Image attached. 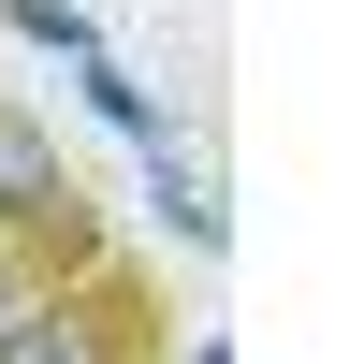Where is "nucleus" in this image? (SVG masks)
<instances>
[{
    "instance_id": "obj_1",
    "label": "nucleus",
    "mask_w": 364,
    "mask_h": 364,
    "mask_svg": "<svg viewBox=\"0 0 364 364\" xmlns=\"http://www.w3.org/2000/svg\"><path fill=\"white\" fill-rule=\"evenodd\" d=\"M0 248H15V277H87L102 262V219H87L58 132L15 117V102H0Z\"/></svg>"
},
{
    "instance_id": "obj_4",
    "label": "nucleus",
    "mask_w": 364,
    "mask_h": 364,
    "mask_svg": "<svg viewBox=\"0 0 364 364\" xmlns=\"http://www.w3.org/2000/svg\"><path fill=\"white\" fill-rule=\"evenodd\" d=\"M15 291H29V277H15V248H0V306H15Z\"/></svg>"
},
{
    "instance_id": "obj_3",
    "label": "nucleus",
    "mask_w": 364,
    "mask_h": 364,
    "mask_svg": "<svg viewBox=\"0 0 364 364\" xmlns=\"http://www.w3.org/2000/svg\"><path fill=\"white\" fill-rule=\"evenodd\" d=\"M0 15H15L29 44H58V58H87V15H73V0H0Z\"/></svg>"
},
{
    "instance_id": "obj_5",
    "label": "nucleus",
    "mask_w": 364,
    "mask_h": 364,
    "mask_svg": "<svg viewBox=\"0 0 364 364\" xmlns=\"http://www.w3.org/2000/svg\"><path fill=\"white\" fill-rule=\"evenodd\" d=\"M190 364H233V350H219V336H190Z\"/></svg>"
},
{
    "instance_id": "obj_2",
    "label": "nucleus",
    "mask_w": 364,
    "mask_h": 364,
    "mask_svg": "<svg viewBox=\"0 0 364 364\" xmlns=\"http://www.w3.org/2000/svg\"><path fill=\"white\" fill-rule=\"evenodd\" d=\"M132 277L117 262H87V277H44L0 306V364H132Z\"/></svg>"
}]
</instances>
